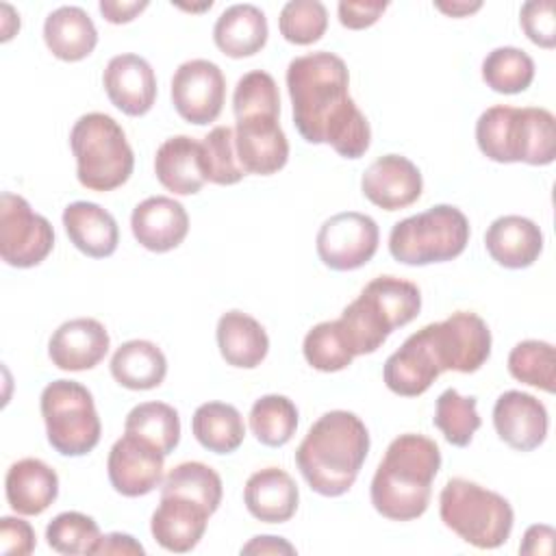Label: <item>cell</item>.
<instances>
[{"label":"cell","instance_id":"cell-1","mask_svg":"<svg viewBox=\"0 0 556 556\" xmlns=\"http://www.w3.org/2000/svg\"><path fill=\"white\" fill-rule=\"evenodd\" d=\"M350 72L328 50L295 56L287 67L293 124L308 143H328L343 159H361L371 143V128L350 91Z\"/></svg>","mask_w":556,"mask_h":556},{"label":"cell","instance_id":"cell-2","mask_svg":"<svg viewBox=\"0 0 556 556\" xmlns=\"http://www.w3.org/2000/svg\"><path fill=\"white\" fill-rule=\"evenodd\" d=\"M369 452V432L350 410L324 413L295 450V465L306 484L324 495L339 497L352 489Z\"/></svg>","mask_w":556,"mask_h":556},{"label":"cell","instance_id":"cell-3","mask_svg":"<svg viewBox=\"0 0 556 556\" xmlns=\"http://www.w3.org/2000/svg\"><path fill=\"white\" fill-rule=\"evenodd\" d=\"M439 469L441 450L432 439L415 432L395 437L371 478L369 497L376 513L391 521L421 517Z\"/></svg>","mask_w":556,"mask_h":556},{"label":"cell","instance_id":"cell-4","mask_svg":"<svg viewBox=\"0 0 556 556\" xmlns=\"http://www.w3.org/2000/svg\"><path fill=\"white\" fill-rule=\"evenodd\" d=\"M476 141L495 163L549 165L556 159V119L541 106L495 104L478 117Z\"/></svg>","mask_w":556,"mask_h":556},{"label":"cell","instance_id":"cell-5","mask_svg":"<svg viewBox=\"0 0 556 556\" xmlns=\"http://www.w3.org/2000/svg\"><path fill=\"white\" fill-rule=\"evenodd\" d=\"M419 311L421 291L417 285L397 276H378L343 308L339 324L354 356H361L376 352L395 328L410 324Z\"/></svg>","mask_w":556,"mask_h":556},{"label":"cell","instance_id":"cell-6","mask_svg":"<svg viewBox=\"0 0 556 556\" xmlns=\"http://www.w3.org/2000/svg\"><path fill=\"white\" fill-rule=\"evenodd\" d=\"M70 148L76 159V178L85 189L113 191L132 174V148L124 128L106 113L80 115L72 126Z\"/></svg>","mask_w":556,"mask_h":556},{"label":"cell","instance_id":"cell-7","mask_svg":"<svg viewBox=\"0 0 556 556\" xmlns=\"http://www.w3.org/2000/svg\"><path fill=\"white\" fill-rule=\"evenodd\" d=\"M439 515L445 528L478 549L504 545L515 521L513 506L504 495L465 478L445 482L439 495Z\"/></svg>","mask_w":556,"mask_h":556},{"label":"cell","instance_id":"cell-8","mask_svg":"<svg viewBox=\"0 0 556 556\" xmlns=\"http://www.w3.org/2000/svg\"><path fill=\"white\" fill-rule=\"evenodd\" d=\"M469 219L452 204H434L397 222L389 235V252L397 263L421 267L445 263L465 252Z\"/></svg>","mask_w":556,"mask_h":556},{"label":"cell","instance_id":"cell-9","mask_svg":"<svg viewBox=\"0 0 556 556\" xmlns=\"http://www.w3.org/2000/svg\"><path fill=\"white\" fill-rule=\"evenodd\" d=\"M41 417L48 443L61 456L89 454L102 434L91 391L76 380H52L41 391Z\"/></svg>","mask_w":556,"mask_h":556},{"label":"cell","instance_id":"cell-10","mask_svg":"<svg viewBox=\"0 0 556 556\" xmlns=\"http://www.w3.org/2000/svg\"><path fill=\"white\" fill-rule=\"evenodd\" d=\"M54 248L52 224L35 213L26 198L4 191L0 198V256L7 265L28 269Z\"/></svg>","mask_w":556,"mask_h":556},{"label":"cell","instance_id":"cell-11","mask_svg":"<svg viewBox=\"0 0 556 556\" xmlns=\"http://www.w3.org/2000/svg\"><path fill=\"white\" fill-rule=\"evenodd\" d=\"M441 371H478L491 354V330L471 311H456L443 321L424 326Z\"/></svg>","mask_w":556,"mask_h":556},{"label":"cell","instance_id":"cell-12","mask_svg":"<svg viewBox=\"0 0 556 556\" xmlns=\"http://www.w3.org/2000/svg\"><path fill=\"white\" fill-rule=\"evenodd\" d=\"M378 241L380 230L374 217L358 211H343L321 224L315 248L326 267L352 271L374 258Z\"/></svg>","mask_w":556,"mask_h":556},{"label":"cell","instance_id":"cell-13","mask_svg":"<svg viewBox=\"0 0 556 556\" xmlns=\"http://www.w3.org/2000/svg\"><path fill=\"white\" fill-rule=\"evenodd\" d=\"M226 100V78L217 63L191 59L178 65L172 76V104L176 113L195 126L219 117Z\"/></svg>","mask_w":556,"mask_h":556},{"label":"cell","instance_id":"cell-14","mask_svg":"<svg viewBox=\"0 0 556 556\" xmlns=\"http://www.w3.org/2000/svg\"><path fill=\"white\" fill-rule=\"evenodd\" d=\"M165 454L150 441L124 432L109 452L106 473L111 486L124 497H139L163 482Z\"/></svg>","mask_w":556,"mask_h":556},{"label":"cell","instance_id":"cell-15","mask_svg":"<svg viewBox=\"0 0 556 556\" xmlns=\"http://www.w3.org/2000/svg\"><path fill=\"white\" fill-rule=\"evenodd\" d=\"M235 148L245 174H276L289 159V141L276 115H248L237 119Z\"/></svg>","mask_w":556,"mask_h":556},{"label":"cell","instance_id":"cell-16","mask_svg":"<svg viewBox=\"0 0 556 556\" xmlns=\"http://www.w3.org/2000/svg\"><path fill=\"white\" fill-rule=\"evenodd\" d=\"M421 189L424 178L419 167L402 154H384L376 159L361 178L363 195L384 211L410 206L419 200Z\"/></svg>","mask_w":556,"mask_h":556},{"label":"cell","instance_id":"cell-17","mask_svg":"<svg viewBox=\"0 0 556 556\" xmlns=\"http://www.w3.org/2000/svg\"><path fill=\"white\" fill-rule=\"evenodd\" d=\"M493 426L497 437L508 447L530 452L536 450L547 437V408L534 395L510 389L495 400Z\"/></svg>","mask_w":556,"mask_h":556},{"label":"cell","instance_id":"cell-18","mask_svg":"<svg viewBox=\"0 0 556 556\" xmlns=\"http://www.w3.org/2000/svg\"><path fill=\"white\" fill-rule=\"evenodd\" d=\"M104 91L115 109L130 117L146 115L156 100V76L152 65L132 52L115 54L102 74Z\"/></svg>","mask_w":556,"mask_h":556},{"label":"cell","instance_id":"cell-19","mask_svg":"<svg viewBox=\"0 0 556 556\" xmlns=\"http://www.w3.org/2000/svg\"><path fill=\"white\" fill-rule=\"evenodd\" d=\"M111 339L106 328L93 317H76L63 321L48 341L52 365L63 371L93 369L109 352Z\"/></svg>","mask_w":556,"mask_h":556},{"label":"cell","instance_id":"cell-20","mask_svg":"<svg viewBox=\"0 0 556 556\" xmlns=\"http://www.w3.org/2000/svg\"><path fill=\"white\" fill-rule=\"evenodd\" d=\"M130 230L139 245L163 254L185 241L189 232V215L178 200L152 195L132 208Z\"/></svg>","mask_w":556,"mask_h":556},{"label":"cell","instance_id":"cell-21","mask_svg":"<svg viewBox=\"0 0 556 556\" xmlns=\"http://www.w3.org/2000/svg\"><path fill=\"white\" fill-rule=\"evenodd\" d=\"M211 510L195 500L182 495H161V502L150 519L154 541L176 554L191 552L206 532Z\"/></svg>","mask_w":556,"mask_h":556},{"label":"cell","instance_id":"cell-22","mask_svg":"<svg viewBox=\"0 0 556 556\" xmlns=\"http://www.w3.org/2000/svg\"><path fill=\"white\" fill-rule=\"evenodd\" d=\"M441 367L432 354L426 330L413 332L384 363L382 378L389 391L402 397H417L430 389L441 376Z\"/></svg>","mask_w":556,"mask_h":556},{"label":"cell","instance_id":"cell-23","mask_svg":"<svg viewBox=\"0 0 556 556\" xmlns=\"http://www.w3.org/2000/svg\"><path fill=\"white\" fill-rule=\"evenodd\" d=\"M489 256L506 269L530 267L543 252L541 228L521 215H502L484 232Z\"/></svg>","mask_w":556,"mask_h":556},{"label":"cell","instance_id":"cell-24","mask_svg":"<svg viewBox=\"0 0 556 556\" xmlns=\"http://www.w3.org/2000/svg\"><path fill=\"white\" fill-rule=\"evenodd\" d=\"M243 502L254 519L265 523H285L298 510L300 491L285 469L263 467L248 478L243 486Z\"/></svg>","mask_w":556,"mask_h":556},{"label":"cell","instance_id":"cell-25","mask_svg":"<svg viewBox=\"0 0 556 556\" xmlns=\"http://www.w3.org/2000/svg\"><path fill=\"white\" fill-rule=\"evenodd\" d=\"M4 493L17 515H41L59 495V476L39 458H22L9 467Z\"/></svg>","mask_w":556,"mask_h":556},{"label":"cell","instance_id":"cell-26","mask_svg":"<svg viewBox=\"0 0 556 556\" xmlns=\"http://www.w3.org/2000/svg\"><path fill=\"white\" fill-rule=\"evenodd\" d=\"M63 226L74 243L85 256L106 258L117 250L119 228L115 217L96 202L78 200L65 206Z\"/></svg>","mask_w":556,"mask_h":556},{"label":"cell","instance_id":"cell-27","mask_svg":"<svg viewBox=\"0 0 556 556\" xmlns=\"http://www.w3.org/2000/svg\"><path fill=\"white\" fill-rule=\"evenodd\" d=\"M154 174L159 182L176 195L198 193L206 182L200 141L187 135L165 139L154 154Z\"/></svg>","mask_w":556,"mask_h":556},{"label":"cell","instance_id":"cell-28","mask_svg":"<svg viewBox=\"0 0 556 556\" xmlns=\"http://www.w3.org/2000/svg\"><path fill=\"white\" fill-rule=\"evenodd\" d=\"M43 41L56 59L76 63L93 52L98 43V30L85 9L63 4L48 13L43 22Z\"/></svg>","mask_w":556,"mask_h":556},{"label":"cell","instance_id":"cell-29","mask_svg":"<svg viewBox=\"0 0 556 556\" xmlns=\"http://www.w3.org/2000/svg\"><path fill=\"white\" fill-rule=\"evenodd\" d=\"M217 348L228 365L254 369L269 352V337L252 315L228 311L217 321Z\"/></svg>","mask_w":556,"mask_h":556},{"label":"cell","instance_id":"cell-30","mask_svg":"<svg viewBox=\"0 0 556 556\" xmlns=\"http://www.w3.org/2000/svg\"><path fill=\"white\" fill-rule=\"evenodd\" d=\"M267 17L256 4H232L213 26L215 46L230 59L252 56L267 43Z\"/></svg>","mask_w":556,"mask_h":556},{"label":"cell","instance_id":"cell-31","mask_svg":"<svg viewBox=\"0 0 556 556\" xmlns=\"http://www.w3.org/2000/svg\"><path fill=\"white\" fill-rule=\"evenodd\" d=\"M109 367L117 384L130 391H148L165 380L167 358L156 343L132 339L113 352Z\"/></svg>","mask_w":556,"mask_h":556},{"label":"cell","instance_id":"cell-32","mask_svg":"<svg viewBox=\"0 0 556 556\" xmlns=\"http://www.w3.org/2000/svg\"><path fill=\"white\" fill-rule=\"evenodd\" d=\"M195 441L213 454H232L245 439L241 413L226 402H204L191 417Z\"/></svg>","mask_w":556,"mask_h":556},{"label":"cell","instance_id":"cell-33","mask_svg":"<svg viewBox=\"0 0 556 556\" xmlns=\"http://www.w3.org/2000/svg\"><path fill=\"white\" fill-rule=\"evenodd\" d=\"M250 430L267 447L287 445L298 430L295 404L278 393L258 397L250 408Z\"/></svg>","mask_w":556,"mask_h":556},{"label":"cell","instance_id":"cell-34","mask_svg":"<svg viewBox=\"0 0 556 556\" xmlns=\"http://www.w3.org/2000/svg\"><path fill=\"white\" fill-rule=\"evenodd\" d=\"M124 432L150 441L167 456L180 441V417L178 410L165 402H143L126 415Z\"/></svg>","mask_w":556,"mask_h":556},{"label":"cell","instance_id":"cell-35","mask_svg":"<svg viewBox=\"0 0 556 556\" xmlns=\"http://www.w3.org/2000/svg\"><path fill=\"white\" fill-rule=\"evenodd\" d=\"M222 493L224 486L219 473L200 460L176 465L161 482V495H182L195 500L206 506L211 515L219 508Z\"/></svg>","mask_w":556,"mask_h":556},{"label":"cell","instance_id":"cell-36","mask_svg":"<svg viewBox=\"0 0 556 556\" xmlns=\"http://www.w3.org/2000/svg\"><path fill=\"white\" fill-rule=\"evenodd\" d=\"M482 80L497 93H521L534 80V61L515 46L495 48L482 61Z\"/></svg>","mask_w":556,"mask_h":556},{"label":"cell","instance_id":"cell-37","mask_svg":"<svg viewBox=\"0 0 556 556\" xmlns=\"http://www.w3.org/2000/svg\"><path fill=\"white\" fill-rule=\"evenodd\" d=\"M478 402L473 395H460L454 387L437 397L432 424L443 432L445 441L456 447H467L480 428Z\"/></svg>","mask_w":556,"mask_h":556},{"label":"cell","instance_id":"cell-38","mask_svg":"<svg viewBox=\"0 0 556 556\" xmlns=\"http://www.w3.org/2000/svg\"><path fill=\"white\" fill-rule=\"evenodd\" d=\"M508 371L515 380L554 393L556 389V352L554 345L539 339L519 341L508 354Z\"/></svg>","mask_w":556,"mask_h":556},{"label":"cell","instance_id":"cell-39","mask_svg":"<svg viewBox=\"0 0 556 556\" xmlns=\"http://www.w3.org/2000/svg\"><path fill=\"white\" fill-rule=\"evenodd\" d=\"M302 352L313 369L326 374L341 371L354 361V352L339 319L313 326L304 337Z\"/></svg>","mask_w":556,"mask_h":556},{"label":"cell","instance_id":"cell-40","mask_svg":"<svg viewBox=\"0 0 556 556\" xmlns=\"http://www.w3.org/2000/svg\"><path fill=\"white\" fill-rule=\"evenodd\" d=\"M202 172L204 178L213 185H235L245 172L237 159L235 148V128L215 126L202 141Z\"/></svg>","mask_w":556,"mask_h":556},{"label":"cell","instance_id":"cell-41","mask_svg":"<svg viewBox=\"0 0 556 556\" xmlns=\"http://www.w3.org/2000/svg\"><path fill=\"white\" fill-rule=\"evenodd\" d=\"M235 119L248 115H280V93L271 74L252 70L237 80L232 93Z\"/></svg>","mask_w":556,"mask_h":556},{"label":"cell","instance_id":"cell-42","mask_svg":"<svg viewBox=\"0 0 556 556\" xmlns=\"http://www.w3.org/2000/svg\"><path fill=\"white\" fill-rule=\"evenodd\" d=\"M280 35L295 46L319 41L328 28V11L319 0H291L278 17Z\"/></svg>","mask_w":556,"mask_h":556},{"label":"cell","instance_id":"cell-43","mask_svg":"<svg viewBox=\"0 0 556 556\" xmlns=\"http://www.w3.org/2000/svg\"><path fill=\"white\" fill-rule=\"evenodd\" d=\"M100 539V528L93 517L65 510L46 526V541L59 554H89Z\"/></svg>","mask_w":556,"mask_h":556},{"label":"cell","instance_id":"cell-44","mask_svg":"<svg viewBox=\"0 0 556 556\" xmlns=\"http://www.w3.org/2000/svg\"><path fill=\"white\" fill-rule=\"evenodd\" d=\"M519 24L532 43L545 50H552L556 46V17L552 0L526 2L519 11Z\"/></svg>","mask_w":556,"mask_h":556},{"label":"cell","instance_id":"cell-45","mask_svg":"<svg viewBox=\"0 0 556 556\" xmlns=\"http://www.w3.org/2000/svg\"><path fill=\"white\" fill-rule=\"evenodd\" d=\"M37 536L28 521L20 517H2L0 519V552L26 556L35 549Z\"/></svg>","mask_w":556,"mask_h":556},{"label":"cell","instance_id":"cell-46","mask_svg":"<svg viewBox=\"0 0 556 556\" xmlns=\"http://www.w3.org/2000/svg\"><path fill=\"white\" fill-rule=\"evenodd\" d=\"M387 7H389V2H380V0H374V2L343 0V2H339L337 13H339L341 26H345L350 30H363V28L374 26L382 17Z\"/></svg>","mask_w":556,"mask_h":556},{"label":"cell","instance_id":"cell-47","mask_svg":"<svg viewBox=\"0 0 556 556\" xmlns=\"http://www.w3.org/2000/svg\"><path fill=\"white\" fill-rule=\"evenodd\" d=\"M89 554H146L143 545L124 532H109L100 534V539L93 543Z\"/></svg>","mask_w":556,"mask_h":556},{"label":"cell","instance_id":"cell-48","mask_svg":"<svg viewBox=\"0 0 556 556\" xmlns=\"http://www.w3.org/2000/svg\"><path fill=\"white\" fill-rule=\"evenodd\" d=\"M148 0H130V2H119V0H100L98 9L102 17L111 24H128L132 22L139 13L148 9Z\"/></svg>","mask_w":556,"mask_h":556},{"label":"cell","instance_id":"cell-49","mask_svg":"<svg viewBox=\"0 0 556 556\" xmlns=\"http://www.w3.org/2000/svg\"><path fill=\"white\" fill-rule=\"evenodd\" d=\"M554 539L556 532L552 526L545 523H534L526 530L523 541L519 545V554H532V556H541V554H552L554 549Z\"/></svg>","mask_w":556,"mask_h":556},{"label":"cell","instance_id":"cell-50","mask_svg":"<svg viewBox=\"0 0 556 556\" xmlns=\"http://www.w3.org/2000/svg\"><path fill=\"white\" fill-rule=\"evenodd\" d=\"M241 554H295V547L282 536L261 534V536H252L241 547Z\"/></svg>","mask_w":556,"mask_h":556},{"label":"cell","instance_id":"cell-51","mask_svg":"<svg viewBox=\"0 0 556 556\" xmlns=\"http://www.w3.org/2000/svg\"><path fill=\"white\" fill-rule=\"evenodd\" d=\"M434 7H437L439 11H443L445 15H450V17H465V15H471V13H476L478 9H482V2H467V0L443 2V0H437Z\"/></svg>","mask_w":556,"mask_h":556},{"label":"cell","instance_id":"cell-52","mask_svg":"<svg viewBox=\"0 0 556 556\" xmlns=\"http://www.w3.org/2000/svg\"><path fill=\"white\" fill-rule=\"evenodd\" d=\"M178 7L185 9V11H206V9L213 7V2L208 0V2H202V4H178Z\"/></svg>","mask_w":556,"mask_h":556}]
</instances>
